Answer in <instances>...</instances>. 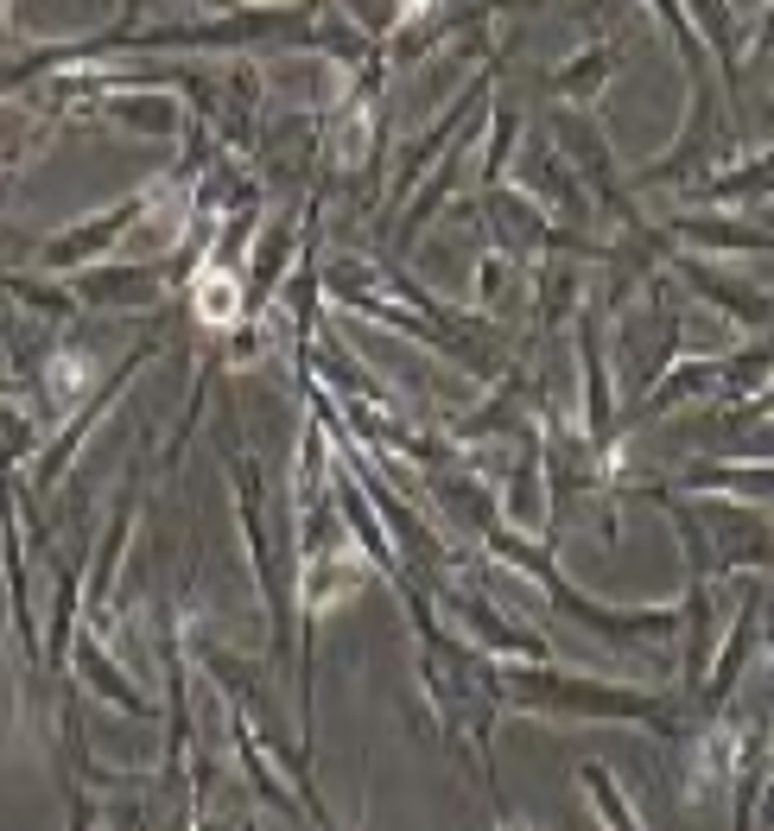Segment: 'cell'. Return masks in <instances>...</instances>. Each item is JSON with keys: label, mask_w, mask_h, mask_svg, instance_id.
<instances>
[{"label": "cell", "mask_w": 774, "mask_h": 831, "mask_svg": "<svg viewBox=\"0 0 774 831\" xmlns=\"http://www.w3.org/2000/svg\"><path fill=\"white\" fill-rule=\"evenodd\" d=\"M197 311H204V325H229L235 311H242V292L229 273H204L197 280Z\"/></svg>", "instance_id": "6da1fadb"}]
</instances>
